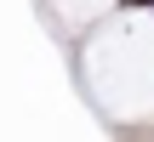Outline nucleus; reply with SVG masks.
<instances>
[{"label": "nucleus", "instance_id": "obj_1", "mask_svg": "<svg viewBox=\"0 0 154 142\" xmlns=\"http://www.w3.org/2000/svg\"><path fill=\"white\" fill-rule=\"evenodd\" d=\"M131 6H154V0H131Z\"/></svg>", "mask_w": 154, "mask_h": 142}]
</instances>
